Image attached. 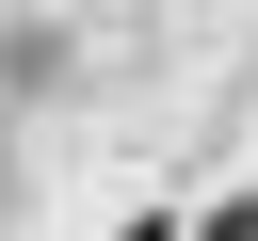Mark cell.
Segmentation results:
<instances>
[{"mask_svg":"<svg viewBox=\"0 0 258 241\" xmlns=\"http://www.w3.org/2000/svg\"><path fill=\"white\" fill-rule=\"evenodd\" d=\"M194 241H258V193H242V209H210V225H194Z\"/></svg>","mask_w":258,"mask_h":241,"instance_id":"obj_1","label":"cell"}]
</instances>
